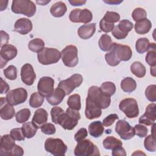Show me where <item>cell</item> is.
<instances>
[{"label":"cell","instance_id":"obj_20","mask_svg":"<svg viewBox=\"0 0 156 156\" xmlns=\"http://www.w3.org/2000/svg\"><path fill=\"white\" fill-rule=\"evenodd\" d=\"M32 29V23L30 20L26 18L18 19L14 24V31L21 35H26Z\"/></svg>","mask_w":156,"mask_h":156},{"label":"cell","instance_id":"obj_40","mask_svg":"<svg viewBox=\"0 0 156 156\" xmlns=\"http://www.w3.org/2000/svg\"><path fill=\"white\" fill-rule=\"evenodd\" d=\"M118 29L124 34L127 35L128 33L132 30L133 24L132 22L127 20H122L120 21L119 24L116 26Z\"/></svg>","mask_w":156,"mask_h":156},{"label":"cell","instance_id":"obj_52","mask_svg":"<svg viewBox=\"0 0 156 156\" xmlns=\"http://www.w3.org/2000/svg\"><path fill=\"white\" fill-rule=\"evenodd\" d=\"M88 135V132L85 128H80L74 135V139L77 142L84 140Z\"/></svg>","mask_w":156,"mask_h":156},{"label":"cell","instance_id":"obj_33","mask_svg":"<svg viewBox=\"0 0 156 156\" xmlns=\"http://www.w3.org/2000/svg\"><path fill=\"white\" fill-rule=\"evenodd\" d=\"M147 51L146 62L151 66H155L156 65V46L155 43H150V47Z\"/></svg>","mask_w":156,"mask_h":156},{"label":"cell","instance_id":"obj_30","mask_svg":"<svg viewBox=\"0 0 156 156\" xmlns=\"http://www.w3.org/2000/svg\"><path fill=\"white\" fill-rule=\"evenodd\" d=\"M99 46L103 51H110L113 46V41L110 35L107 34H103L99 40Z\"/></svg>","mask_w":156,"mask_h":156},{"label":"cell","instance_id":"obj_49","mask_svg":"<svg viewBox=\"0 0 156 156\" xmlns=\"http://www.w3.org/2000/svg\"><path fill=\"white\" fill-rule=\"evenodd\" d=\"M115 25L113 23H108L105 21L104 19H102L99 23V27L101 30L105 33L110 32L113 30Z\"/></svg>","mask_w":156,"mask_h":156},{"label":"cell","instance_id":"obj_46","mask_svg":"<svg viewBox=\"0 0 156 156\" xmlns=\"http://www.w3.org/2000/svg\"><path fill=\"white\" fill-rule=\"evenodd\" d=\"M65 112L64 110L60 107H54L52 108L51 110V116L52 121L54 122L55 124H57V121L60 116L62 113H63Z\"/></svg>","mask_w":156,"mask_h":156},{"label":"cell","instance_id":"obj_26","mask_svg":"<svg viewBox=\"0 0 156 156\" xmlns=\"http://www.w3.org/2000/svg\"><path fill=\"white\" fill-rule=\"evenodd\" d=\"M104 131V127L100 121L92 122L88 126V132L91 136L94 138L101 136Z\"/></svg>","mask_w":156,"mask_h":156},{"label":"cell","instance_id":"obj_13","mask_svg":"<svg viewBox=\"0 0 156 156\" xmlns=\"http://www.w3.org/2000/svg\"><path fill=\"white\" fill-rule=\"evenodd\" d=\"M115 132L118 133L121 138L124 140H127L132 138L135 135L134 128L124 119L119 120L115 126Z\"/></svg>","mask_w":156,"mask_h":156},{"label":"cell","instance_id":"obj_58","mask_svg":"<svg viewBox=\"0 0 156 156\" xmlns=\"http://www.w3.org/2000/svg\"><path fill=\"white\" fill-rule=\"evenodd\" d=\"M104 2L110 4V5H117L119 4L121 2H122V1H118V0H108V1H104Z\"/></svg>","mask_w":156,"mask_h":156},{"label":"cell","instance_id":"obj_48","mask_svg":"<svg viewBox=\"0 0 156 156\" xmlns=\"http://www.w3.org/2000/svg\"><path fill=\"white\" fill-rule=\"evenodd\" d=\"M134 130L135 134L140 138H144L146 136L148 132L147 128L142 124H136L134 126Z\"/></svg>","mask_w":156,"mask_h":156},{"label":"cell","instance_id":"obj_9","mask_svg":"<svg viewBox=\"0 0 156 156\" xmlns=\"http://www.w3.org/2000/svg\"><path fill=\"white\" fill-rule=\"evenodd\" d=\"M83 82V77L79 74H74L69 78L61 80L57 87L64 91L66 95L69 94L77 87H79Z\"/></svg>","mask_w":156,"mask_h":156},{"label":"cell","instance_id":"obj_37","mask_svg":"<svg viewBox=\"0 0 156 156\" xmlns=\"http://www.w3.org/2000/svg\"><path fill=\"white\" fill-rule=\"evenodd\" d=\"M44 102V96L38 92L32 93L29 99V105L32 108H38L42 105Z\"/></svg>","mask_w":156,"mask_h":156},{"label":"cell","instance_id":"obj_31","mask_svg":"<svg viewBox=\"0 0 156 156\" xmlns=\"http://www.w3.org/2000/svg\"><path fill=\"white\" fill-rule=\"evenodd\" d=\"M103 146L105 149L112 150L114 148L122 146V141L112 136H109L105 138L103 141Z\"/></svg>","mask_w":156,"mask_h":156},{"label":"cell","instance_id":"obj_25","mask_svg":"<svg viewBox=\"0 0 156 156\" xmlns=\"http://www.w3.org/2000/svg\"><path fill=\"white\" fill-rule=\"evenodd\" d=\"M151 27L152 23L147 18L138 21L135 24V30L140 35H143L148 33Z\"/></svg>","mask_w":156,"mask_h":156},{"label":"cell","instance_id":"obj_53","mask_svg":"<svg viewBox=\"0 0 156 156\" xmlns=\"http://www.w3.org/2000/svg\"><path fill=\"white\" fill-rule=\"evenodd\" d=\"M24 154L23 149L19 146L18 145L15 144L13 148L7 154V155H18V156H22Z\"/></svg>","mask_w":156,"mask_h":156},{"label":"cell","instance_id":"obj_21","mask_svg":"<svg viewBox=\"0 0 156 156\" xmlns=\"http://www.w3.org/2000/svg\"><path fill=\"white\" fill-rule=\"evenodd\" d=\"M0 115L2 119L9 120L12 119L15 115V109L13 105L9 104L6 98H1V109Z\"/></svg>","mask_w":156,"mask_h":156},{"label":"cell","instance_id":"obj_11","mask_svg":"<svg viewBox=\"0 0 156 156\" xmlns=\"http://www.w3.org/2000/svg\"><path fill=\"white\" fill-rule=\"evenodd\" d=\"M113 54L116 59L120 62L121 61H128L132 56V52L130 48L127 45H123L113 43L110 50Z\"/></svg>","mask_w":156,"mask_h":156},{"label":"cell","instance_id":"obj_17","mask_svg":"<svg viewBox=\"0 0 156 156\" xmlns=\"http://www.w3.org/2000/svg\"><path fill=\"white\" fill-rule=\"evenodd\" d=\"M21 78L24 83L32 85L35 79L36 74L32 66L29 63L24 64L21 69Z\"/></svg>","mask_w":156,"mask_h":156},{"label":"cell","instance_id":"obj_24","mask_svg":"<svg viewBox=\"0 0 156 156\" xmlns=\"http://www.w3.org/2000/svg\"><path fill=\"white\" fill-rule=\"evenodd\" d=\"M66 94L64 91L57 87L54 90L53 93L49 96L46 98V100L51 105H56L62 102Z\"/></svg>","mask_w":156,"mask_h":156},{"label":"cell","instance_id":"obj_36","mask_svg":"<svg viewBox=\"0 0 156 156\" xmlns=\"http://www.w3.org/2000/svg\"><path fill=\"white\" fill-rule=\"evenodd\" d=\"M67 104L69 108L75 110H80L81 108V102H80V96L78 94H74L71 95L68 100Z\"/></svg>","mask_w":156,"mask_h":156},{"label":"cell","instance_id":"obj_51","mask_svg":"<svg viewBox=\"0 0 156 156\" xmlns=\"http://www.w3.org/2000/svg\"><path fill=\"white\" fill-rule=\"evenodd\" d=\"M118 118H119V117L116 114H115V113L110 114L103 119L102 124L104 126L109 127L111 125H112L114 123V122L115 121V120L118 119Z\"/></svg>","mask_w":156,"mask_h":156},{"label":"cell","instance_id":"obj_28","mask_svg":"<svg viewBox=\"0 0 156 156\" xmlns=\"http://www.w3.org/2000/svg\"><path fill=\"white\" fill-rule=\"evenodd\" d=\"M121 88L124 92L131 93L136 89V83L132 77H127L121 82Z\"/></svg>","mask_w":156,"mask_h":156},{"label":"cell","instance_id":"obj_23","mask_svg":"<svg viewBox=\"0 0 156 156\" xmlns=\"http://www.w3.org/2000/svg\"><path fill=\"white\" fill-rule=\"evenodd\" d=\"M95 31L96 24L90 23L80 26L77 30V34L80 38L83 40H87L90 38L94 35Z\"/></svg>","mask_w":156,"mask_h":156},{"label":"cell","instance_id":"obj_7","mask_svg":"<svg viewBox=\"0 0 156 156\" xmlns=\"http://www.w3.org/2000/svg\"><path fill=\"white\" fill-rule=\"evenodd\" d=\"M61 57L66 66H76L79 62L77 47L74 45L66 46L61 51Z\"/></svg>","mask_w":156,"mask_h":156},{"label":"cell","instance_id":"obj_6","mask_svg":"<svg viewBox=\"0 0 156 156\" xmlns=\"http://www.w3.org/2000/svg\"><path fill=\"white\" fill-rule=\"evenodd\" d=\"M44 149L55 156H63L67 151V146L60 138H49L45 141Z\"/></svg>","mask_w":156,"mask_h":156},{"label":"cell","instance_id":"obj_39","mask_svg":"<svg viewBox=\"0 0 156 156\" xmlns=\"http://www.w3.org/2000/svg\"><path fill=\"white\" fill-rule=\"evenodd\" d=\"M30 111L28 108H23L19 110L15 115L16 121L18 123L26 122L30 116Z\"/></svg>","mask_w":156,"mask_h":156},{"label":"cell","instance_id":"obj_61","mask_svg":"<svg viewBox=\"0 0 156 156\" xmlns=\"http://www.w3.org/2000/svg\"><path fill=\"white\" fill-rule=\"evenodd\" d=\"M133 155H146V154L143 152H142L141 151H136V152H135L134 153L132 154Z\"/></svg>","mask_w":156,"mask_h":156},{"label":"cell","instance_id":"obj_29","mask_svg":"<svg viewBox=\"0 0 156 156\" xmlns=\"http://www.w3.org/2000/svg\"><path fill=\"white\" fill-rule=\"evenodd\" d=\"M21 129L24 136L27 138H31L34 136L38 129L32 121L24 122L23 124Z\"/></svg>","mask_w":156,"mask_h":156},{"label":"cell","instance_id":"obj_44","mask_svg":"<svg viewBox=\"0 0 156 156\" xmlns=\"http://www.w3.org/2000/svg\"><path fill=\"white\" fill-rule=\"evenodd\" d=\"M145 96L151 102L156 101V85H150L145 90Z\"/></svg>","mask_w":156,"mask_h":156},{"label":"cell","instance_id":"obj_16","mask_svg":"<svg viewBox=\"0 0 156 156\" xmlns=\"http://www.w3.org/2000/svg\"><path fill=\"white\" fill-rule=\"evenodd\" d=\"M155 107V103L149 104L146 108L145 113L139 118V122L146 126L153 125L156 119Z\"/></svg>","mask_w":156,"mask_h":156},{"label":"cell","instance_id":"obj_22","mask_svg":"<svg viewBox=\"0 0 156 156\" xmlns=\"http://www.w3.org/2000/svg\"><path fill=\"white\" fill-rule=\"evenodd\" d=\"M48 116V112L45 109L42 108H38L35 112L32 122L38 129L41 128L43 124L46 123Z\"/></svg>","mask_w":156,"mask_h":156},{"label":"cell","instance_id":"obj_18","mask_svg":"<svg viewBox=\"0 0 156 156\" xmlns=\"http://www.w3.org/2000/svg\"><path fill=\"white\" fill-rule=\"evenodd\" d=\"M15 140L10 135H4L1 138L0 141V155H7V154L15 146Z\"/></svg>","mask_w":156,"mask_h":156},{"label":"cell","instance_id":"obj_54","mask_svg":"<svg viewBox=\"0 0 156 156\" xmlns=\"http://www.w3.org/2000/svg\"><path fill=\"white\" fill-rule=\"evenodd\" d=\"M112 154L113 156H126V152L125 149L122 147V146H121L112 149Z\"/></svg>","mask_w":156,"mask_h":156},{"label":"cell","instance_id":"obj_14","mask_svg":"<svg viewBox=\"0 0 156 156\" xmlns=\"http://www.w3.org/2000/svg\"><path fill=\"white\" fill-rule=\"evenodd\" d=\"M54 80L51 77L44 76L40 78L38 82L37 90L44 97L49 96L54 91Z\"/></svg>","mask_w":156,"mask_h":156},{"label":"cell","instance_id":"obj_59","mask_svg":"<svg viewBox=\"0 0 156 156\" xmlns=\"http://www.w3.org/2000/svg\"><path fill=\"white\" fill-rule=\"evenodd\" d=\"M50 2V1H36V2L37 3V4H40V5H46V4H48V3H49Z\"/></svg>","mask_w":156,"mask_h":156},{"label":"cell","instance_id":"obj_34","mask_svg":"<svg viewBox=\"0 0 156 156\" xmlns=\"http://www.w3.org/2000/svg\"><path fill=\"white\" fill-rule=\"evenodd\" d=\"M28 48L31 51L38 53L44 49V42L41 38H34L29 42Z\"/></svg>","mask_w":156,"mask_h":156},{"label":"cell","instance_id":"obj_41","mask_svg":"<svg viewBox=\"0 0 156 156\" xmlns=\"http://www.w3.org/2000/svg\"><path fill=\"white\" fill-rule=\"evenodd\" d=\"M155 136L151 135H148L144 140V146L145 149L149 152H155L156 151Z\"/></svg>","mask_w":156,"mask_h":156},{"label":"cell","instance_id":"obj_56","mask_svg":"<svg viewBox=\"0 0 156 156\" xmlns=\"http://www.w3.org/2000/svg\"><path fill=\"white\" fill-rule=\"evenodd\" d=\"M1 47L7 44L9 39V36L7 34V33H6L3 30H1Z\"/></svg>","mask_w":156,"mask_h":156},{"label":"cell","instance_id":"obj_50","mask_svg":"<svg viewBox=\"0 0 156 156\" xmlns=\"http://www.w3.org/2000/svg\"><path fill=\"white\" fill-rule=\"evenodd\" d=\"M41 132L46 135H53L56 132L55 127L52 123H45L41 127Z\"/></svg>","mask_w":156,"mask_h":156},{"label":"cell","instance_id":"obj_10","mask_svg":"<svg viewBox=\"0 0 156 156\" xmlns=\"http://www.w3.org/2000/svg\"><path fill=\"white\" fill-rule=\"evenodd\" d=\"M6 100L12 105L24 103L27 98V92L23 88H18L10 90L6 95Z\"/></svg>","mask_w":156,"mask_h":156},{"label":"cell","instance_id":"obj_8","mask_svg":"<svg viewBox=\"0 0 156 156\" xmlns=\"http://www.w3.org/2000/svg\"><path fill=\"white\" fill-rule=\"evenodd\" d=\"M119 108L128 118H135L138 116L139 108L136 101L133 98H126L122 100Z\"/></svg>","mask_w":156,"mask_h":156},{"label":"cell","instance_id":"obj_47","mask_svg":"<svg viewBox=\"0 0 156 156\" xmlns=\"http://www.w3.org/2000/svg\"><path fill=\"white\" fill-rule=\"evenodd\" d=\"M10 135L15 140L23 141L25 139V136L23 134L21 128L12 129L10 131Z\"/></svg>","mask_w":156,"mask_h":156},{"label":"cell","instance_id":"obj_43","mask_svg":"<svg viewBox=\"0 0 156 156\" xmlns=\"http://www.w3.org/2000/svg\"><path fill=\"white\" fill-rule=\"evenodd\" d=\"M4 74L5 77L9 80H13L17 77V69L13 65H10L4 69Z\"/></svg>","mask_w":156,"mask_h":156},{"label":"cell","instance_id":"obj_12","mask_svg":"<svg viewBox=\"0 0 156 156\" xmlns=\"http://www.w3.org/2000/svg\"><path fill=\"white\" fill-rule=\"evenodd\" d=\"M69 18L73 23H82L87 24L92 20L93 15L91 12L87 9H76L70 12Z\"/></svg>","mask_w":156,"mask_h":156},{"label":"cell","instance_id":"obj_1","mask_svg":"<svg viewBox=\"0 0 156 156\" xmlns=\"http://www.w3.org/2000/svg\"><path fill=\"white\" fill-rule=\"evenodd\" d=\"M80 119V115L79 111L69 107L61 115L58 119L57 124H60L65 130H71L77 125Z\"/></svg>","mask_w":156,"mask_h":156},{"label":"cell","instance_id":"obj_32","mask_svg":"<svg viewBox=\"0 0 156 156\" xmlns=\"http://www.w3.org/2000/svg\"><path fill=\"white\" fill-rule=\"evenodd\" d=\"M130 71L133 74L139 78L143 77L146 72L145 66L140 62H134L130 66Z\"/></svg>","mask_w":156,"mask_h":156},{"label":"cell","instance_id":"obj_2","mask_svg":"<svg viewBox=\"0 0 156 156\" xmlns=\"http://www.w3.org/2000/svg\"><path fill=\"white\" fill-rule=\"evenodd\" d=\"M87 98L101 109H105L110 105V97L102 93L100 88L97 86L90 87Z\"/></svg>","mask_w":156,"mask_h":156},{"label":"cell","instance_id":"obj_57","mask_svg":"<svg viewBox=\"0 0 156 156\" xmlns=\"http://www.w3.org/2000/svg\"><path fill=\"white\" fill-rule=\"evenodd\" d=\"M69 2L73 6H80L86 3V1H69Z\"/></svg>","mask_w":156,"mask_h":156},{"label":"cell","instance_id":"obj_60","mask_svg":"<svg viewBox=\"0 0 156 156\" xmlns=\"http://www.w3.org/2000/svg\"><path fill=\"white\" fill-rule=\"evenodd\" d=\"M151 74L153 76H155V66L151 67Z\"/></svg>","mask_w":156,"mask_h":156},{"label":"cell","instance_id":"obj_55","mask_svg":"<svg viewBox=\"0 0 156 156\" xmlns=\"http://www.w3.org/2000/svg\"><path fill=\"white\" fill-rule=\"evenodd\" d=\"M1 80V83H0V87H1V94H4L8 92L9 90V85L7 84L6 82H5L2 77L0 78Z\"/></svg>","mask_w":156,"mask_h":156},{"label":"cell","instance_id":"obj_5","mask_svg":"<svg viewBox=\"0 0 156 156\" xmlns=\"http://www.w3.org/2000/svg\"><path fill=\"white\" fill-rule=\"evenodd\" d=\"M74 155L76 156L100 155L98 147L90 140H83L77 144L74 149Z\"/></svg>","mask_w":156,"mask_h":156},{"label":"cell","instance_id":"obj_38","mask_svg":"<svg viewBox=\"0 0 156 156\" xmlns=\"http://www.w3.org/2000/svg\"><path fill=\"white\" fill-rule=\"evenodd\" d=\"M99 88L102 93L110 97L113 95L116 91V86L112 82H105Z\"/></svg>","mask_w":156,"mask_h":156},{"label":"cell","instance_id":"obj_4","mask_svg":"<svg viewBox=\"0 0 156 156\" xmlns=\"http://www.w3.org/2000/svg\"><path fill=\"white\" fill-rule=\"evenodd\" d=\"M60 57L61 52L55 48H44L37 54L38 61L44 65L55 63L59 61Z\"/></svg>","mask_w":156,"mask_h":156},{"label":"cell","instance_id":"obj_42","mask_svg":"<svg viewBox=\"0 0 156 156\" xmlns=\"http://www.w3.org/2000/svg\"><path fill=\"white\" fill-rule=\"evenodd\" d=\"M132 16L133 20L136 22L146 18L147 13L144 9L141 7H138L133 10L132 13Z\"/></svg>","mask_w":156,"mask_h":156},{"label":"cell","instance_id":"obj_35","mask_svg":"<svg viewBox=\"0 0 156 156\" xmlns=\"http://www.w3.org/2000/svg\"><path fill=\"white\" fill-rule=\"evenodd\" d=\"M149 47L150 42L147 38H140L136 41V51L140 54H143L147 51L148 49H149Z\"/></svg>","mask_w":156,"mask_h":156},{"label":"cell","instance_id":"obj_3","mask_svg":"<svg viewBox=\"0 0 156 156\" xmlns=\"http://www.w3.org/2000/svg\"><path fill=\"white\" fill-rule=\"evenodd\" d=\"M11 9L15 13L32 17L36 12V5L32 1L14 0L12 1Z\"/></svg>","mask_w":156,"mask_h":156},{"label":"cell","instance_id":"obj_15","mask_svg":"<svg viewBox=\"0 0 156 156\" xmlns=\"http://www.w3.org/2000/svg\"><path fill=\"white\" fill-rule=\"evenodd\" d=\"M17 55L16 48L12 44H7L1 46L0 51L1 68H3L8 61L13 59Z\"/></svg>","mask_w":156,"mask_h":156},{"label":"cell","instance_id":"obj_27","mask_svg":"<svg viewBox=\"0 0 156 156\" xmlns=\"http://www.w3.org/2000/svg\"><path fill=\"white\" fill-rule=\"evenodd\" d=\"M66 11V5L64 2L62 1H59L54 4L50 9V13H51V15L57 18L63 16L65 14Z\"/></svg>","mask_w":156,"mask_h":156},{"label":"cell","instance_id":"obj_45","mask_svg":"<svg viewBox=\"0 0 156 156\" xmlns=\"http://www.w3.org/2000/svg\"><path fill=\"white\" fill-rule=\"evenodd\" d=\"M102 19H104L105 21L108 23L114 24L115 23H117L118 21H119L120 15L117 12L108 11L105 13Z\"/></svg>","mask_w":156,"mask_h":156},{"label":"cell","instance_id":"obj_19","mask_svg":"<svg viewBox=\"0 0 156 156\" xmlns=\"http://www.w3.org/2000/svg\"><path fill=\"white\" fill-rule=\"evenodd\" d=\"M85 114L87 119H93L101 116L102 114V110L100 107L97 106L90 99L87 98Z\"/></svg>","mask_w":156,"mask_h":156}]
</instances>
